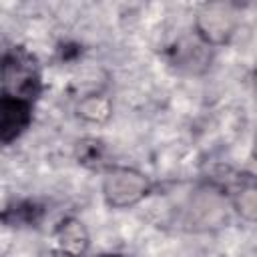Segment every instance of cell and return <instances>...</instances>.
Listing matches in <instances>:
<instances>
[{"label":"cell","instance_id":"cell-2","mask_svg":"<svg viewBox=\"0 0 257 257\" xmlns=\"http://www.w3.org/2000/svg\"><path fill=\"white\" fill-rule=\"evenodd\" d=\"M149 193V181L143 173L128 167H112L104 173L102 195L110 207L124 209L137 205Z\"/></svg>","mask_w":257,"mask_h":257},{"label":"cell","instance_id":"cell-9","mask_svg":"<svg viewBox=\"0 0 257 257\" xmlns=\"http://www.w3.org/2000/svg\"><path fill=\"white\" fill-rule=\"evenodd\" d=\"M237 213L247 221H257V185L245 187L235 197Z\"/></svg>","mask_w":257,"mask_h":257},{"label":"cell","instance_id":"cell-5","mask_svg":"<svg viewBox=\"0 0 257 257\" xmlns=\"http://www.w3.org/2000/svg\"><path fill=\"white\" fill-rule=\"evenodd\" d=\"M32 118V104L2 96L0 100V139L4 145L12 143L24 133Z\"/></svg>","mask_w":257,"mask_h":257},{"label":"cell","instance_id":"cell-8","mask_svg":"<svg viewBox=\"0 0 257 257\" xmlns=\"http://www.w3.org/2000/svg\"><path fill=\"white\" fill-rule=\"evenodd\" d=\"M76 110H78V116H82L88 122H104L112 112V104L106 96L94 92V94L82 96Z\"/></svg>","mask_w":257,"mask_h":257},{"label":"cell","instance_id":"cell-1","mask_svg":"<svg viewBox=\"0 0 257 257\" xmlns=\"http://www.w3.org/2000/svg\"><path fill=\"white\" fill-rule=\"evenodd\" d=\"M2 96L30 102L40 92V66L34 54L22 46H14L2 56Z\"/></svg>","mask_w":257,"mask_h":257},{"label":"cell","instance_id":"cell-6","mask_svg":"<svg viewBox=\"0 0 257 257\" xmlns=\"http://www.w3.org/2000/svg\"><path fill=\"white\" fill-rule=\"evenodd\" d=\"M227 219V203L221 191H203L193 199L191 205V223L195 227H219Z\"/></svg>","mask_w":257,"mask_h":257},{"label":"cell","instance_id":"cell-10","mask_svg":"<svg viewBox=\"0 0 257 257\" xmlns=\"http://www.w3.org/2000/svg\"><path fill=\"white\" fill-rule=\"evenodd\" d=\"M80 163L84 165H94L102 159V145L96 139H86L80 143V155H78Z\"/></svg>","mask_w":257,"mask_h":257},{"label":"cell","instance_id":"cell-4","mask_svg":"<svg viewBox=\"0 0 257 257\" xmlns=\"http://www.w3.org/2000/svg\"><path fill=\"white\" fill-rule=\"evenodd\" d=\"M52 245L64 257H82L88 251L90 237L78 219L66 217L52 229Z\"/></svg>","mask_w":257,"mask_h":257},{"label":"cell","instance_id":"cell-11","mask_svg":"<svg viewBox=\"0 0 257 257\" xmlns=\"http://www.w3.org/2000/svg\"><path fill=\"white\" fill-rule=\"evenodd\" d=\"M253 155H255V159H257V137H255V143H253Z\"/></svg>","mask_w":257,"mask_h":257},{"label":"cell","instance_id":"cell-7","mask_svg":"<svg viewBox=\"0 0 257 257\" xmlns=\"http://www.w3.org/2000/svg\"><path fill=\"white\" fill-rule=\"evenodd\" d=\"M177 64L187 70H203L211 60V46L195 32V36H187L177 44Z\"/></svg>","mask_w":257,"mask_h":257},{"label":"cell","instance_id":"cell-3","mask_svg":"<svg viewBox=\"0 0 257 257\" xmlns=\"http://www.w3.org/2000/svg\"><path fill=\"white\" fill-rule=\"evenodd\" d=\"M239 24L237 8L229 2L203 4L195 16V32L209 44L217 46L227 42Z\"/></svg>","mask_w":257,"mask_h":257},{"label":"cell","instance_id":"cell-12","mask_svg":"<svg viewBox=\"0 0 257 257\" xmlns=\"http://www.w3.org/2000/svg\"><path fill=\"white\" fill-rule=\"evenodd\" d=\"M102 257H120V255H102Z\"/></svg>","mask_w":257,"mask_h":257}]
</instances>
